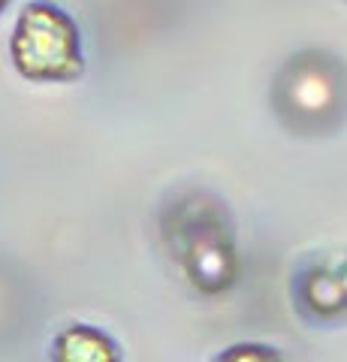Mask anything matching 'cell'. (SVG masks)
<instances>
[{
  "label": "cell",
  "instance_id": "5",
  "mask_svg": "<svg viewBox=\"0 0 347 362\" xmlns=\"http://www.w3.org/2000/svg\"><path fill=\"white\" fill-rule=\"evenodd\" d=\"M339 278H341V290H344V302H347V263L339 269Z\"/></svg>",
  "mask_w": 347,
  "mask_h": 362
},
{
  "label": "cell",
  "instance_id": "4",
  "mask_svg": "<svg viewBox=\"0 0 347 362\" xmlns=\"http://www.w3.org/2000/svg\"><path fill=\"white\" fill-rule=\"evenodd\" d=\"M211 362H281V356L266 344H233Z\"/></svg>",
  "mask_w": 347,
  "mask_h": 362
},
{
  "label": "cell",
  "instance_id": "1",
  "mask_svg": "<svg viewBox=\"0 0 347 362\" xmlns=\"http://www.w3.org/2000/svg\"><path fill=\"white\" fill-rule=\"evenodd\" d=\"M9 58L28 82L64 85L85 73L79 28L49 0H30L21 6L9 40Z\"/></svg>",
  "mask_w": 347,
  "mask_h": 362
},
{
  "label": "cell",
  "instance_id": "6",
  "mask_svg": "<svg viewBox=\"0 0 347 362\" xmlns=\"http://www.w3.org/2000/svg\"><path fill=\"white\" fill-rule=\"evenodd\" d=\"M9 6V0H0V13H4V9Z\"/></svg>",
  "mask_w": 347,
  "mask_h": 362
},
{
  "label": "cell",
  "instance_id": "2",
  "mask_svg": "<svg viewBox=\"0 0 347 362\" xmlns=\"http://www.w3.org/2000/svg\"><path fill=\"white\" fill-rule=\"evenodd\" d=\"M52 362H121L115 338L88 323H73L58 332L52 344Z\"/></svg>",
  "mask_w": 347,
  "mask_h": 362
},
{
  "label": "cell",
  "instance_id": "3",
  "mask_svg": "<svg viewBox=\"0 0 347 362\" xmlns=\"http://www.w3.org/2000/svg\"><path fill=\"white\" fill-rule=\"evenodd\" d=\"M305 299L317 314H339L341 308H347L339 272L311 269L305 275Z\"/></svg>",
  "mask_w": 347,
  "mask_h": 362
}]
</instances>
